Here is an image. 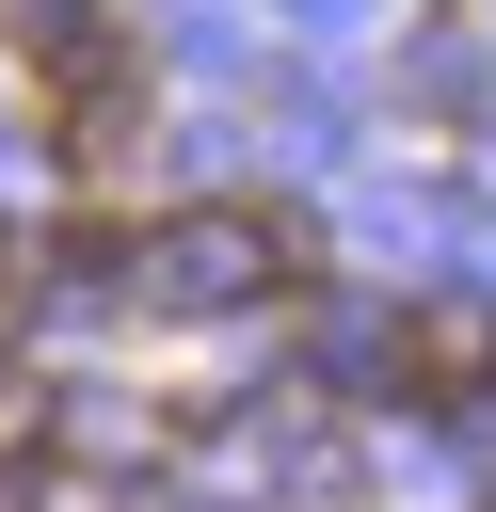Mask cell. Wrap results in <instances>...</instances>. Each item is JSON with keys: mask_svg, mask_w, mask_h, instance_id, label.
Wrapping results in <instances>:
<instances>
[{"mask_svg": "<svg viewBox=\"0 0 496 512\" xmlns=\"http://www.w3.org/2000/svg\"><path fill=\"white\" fill-rule=\"evenodd\" d=\"M288 272H304V208H192L160 240V288L176 304H272Z\"/></svg>", "mask_w": 496, "mask_h": 512, "instance_id": "1", "label": "cell"}]
</instances>
